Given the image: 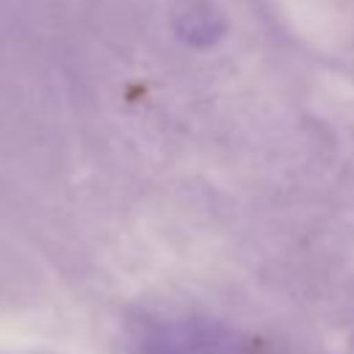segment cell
Instances as JSON below:
<instances>
[]
</instances>
